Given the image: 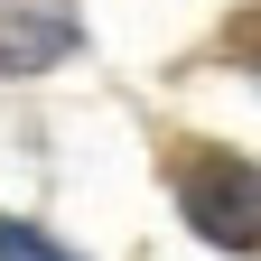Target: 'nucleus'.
<instances>
[{
    "label": "nucleus",
    "mask_w": 261,
    "mask_h": 261,
    "mask_svg": "<svg viewBox=\"0 0 261 261\" xmlns=\"http://www.w3.org/2000/svg\"><path fill=\"white\" fill-rule=\"evenodd\" d=\"M168 177H177L187 224H196L215 252H261V168H252V159L196 149V140H187V149L168 159Z\"/></svg>",
    "instance_id": "obj_1"
},
{
    "label": "nucleus",
    "mask_w": 261,
    "mask_h": 261,
    "mask_svg": "<svg viewBox=\"0 0 261 261\" xmlns=\"http://www.w3.org/2000/svg\"><path fill=\"white\" fill-rule=\"evenodd\" d=\"M75 47V0H0V75H38Z\"/></svg>",
    "instance_id": "obj_2"
},
{
    "label": "nucleus",
    "mask_w": 261,
    "mask_h": 261,
    "mask_svg": "<svg viewBox=\"0 0 261 261\" xmlns=\"http://www.w3.org/2000/svg\"><path fill=\"white\" fill-rule=\"evenodd\" d=\"M224 56H233V65H252V75H261V0H252V10H243L233 28H224Z\"/></svg>",
    "instance_id": "obj_3"
},
{
    "label": "nucleus",
    "mask_w": 261,
    "mask_h": 261,
    "mask_svg": "<svg viewBox=\"0 0 261 261\" xmlns=\"http://www.w3.org/2000/svg\"><path fill=\"white\" fill-rule=\"evenodd\" d=\"M0 261H65L47 233H28V224H0Z\"/></svg>",
    "instance_id": "obj_4"
}]
</instances>
